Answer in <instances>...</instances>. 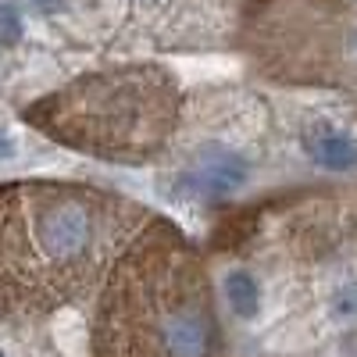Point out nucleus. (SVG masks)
Returning <instances> with one entry per match:
<instances>
[{"label": "nucleus", "mask_w": 357, "mask_h": 357, "mask_svg": "<svg viewBox=\"0 0 357 357\" xmlns=\"http://www.w3.org/2000/svg\"><path fill=\"white\" fill-rule=\"evenodd\" d=\"M139 204L82 183L0 190V314L40 318L111 272L146 225Z\"/></svg>", "instance_id": "1"}, {"label": "nucleus", "mask_w": 357, "mask_h": 357, "mask_svg": "<svg viewBox=\"0 0 357 357\" xmlns=\"http://www.w3.org/2000/svg\"><path fill=\"white\" fill-rule=\"evenodd\" d=\"M97 357H225L204 261L172 225H143L107 272Z\"/></svg>", "instance_id": "2"}, {"label": "nucleus", "mask_w": 357, "mask_h": 357, "mask_svg": "<svg viewBox=\"0 0 357 357\" xmlns=\"http://www.w3.org/2000/svg\"><path fill=\"white\" fill-rule=\"evenodd\" d=\"M178 89L158 65H126L54 89L25 118L50 139L107 161H143L168 143Z\"/></svg>", "instance_id": "3"}, {"label": "nucleus", "mask_w": 357, "mask_h": 357, "mask_svg": "<svg viewBox=\"0 0 357 357\" xmlns=\"http://www.w3.org/2000/svg\"><path fill=\"white\" fill-rule=\"evenodd\" d=\"M247 47L279 79H357V15L347 0H250Z\"/></svg>", "instance_id": "4"}, {"label": "nucleus", "mask_w": 357, "mask_h": 357, "mask_svg": "<svg viewBox=\"0 0 357 357\" xmlns=\"http://www.w3.org/2000/svg\"><path fill=\"white\" fill-rule=\"evenodd\" d=\"M247 178H250V161L243 154H236L225 143H204L193 154V161L175 172L172 190L193 200H218L243 190Z\"/></svg>", "instance_id": "5"}, {"label": "nucleus", "mask_w": 357, "mask_h": 357, "mask_svg": "<svg viewBox=\"0 0 357 357\" xmlns=\"http://www.w3.org/2000/svg\"><path fill=\"white\" fill-rule=\"evenodd\" d=\"M304 154L325 172H354L357 168V136L333 122H314L304 132Z\"/></svg>", "instance_id": "6"}, {"label": "nucleus", "mask_w": 357, "mask_h": 357, "mask_svg": "<svg viewBox=\"0 0 357 357\" xmlns=\"http://www.w3.org/2000/svg\"><path fill=\"white\" fill-rule=\"evenodd\" d=\"M222 289H225L229 311H232L236 318H243V321L257 318V311H261V282H257L250 272H243V268L229 272Z\"/></svg>", "instance_id": "7"}, {"label": "nucleus", "mask_w": 357, "mask_h": 357, "mask_svg": "<svg viewBox=\"0 0 357 357\" xmlns=\"http://www.w3.org/2000/svg\"><path fill=\"white\" fill-rule=\"evenodd\" d=\"M22 40V15L11 4H0V43H18Z\"/></svg>", "instance_id": "8"}]
</instances>
